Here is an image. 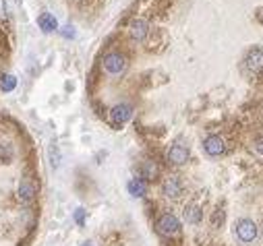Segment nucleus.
Wrapping results in <instances>:
<instances>
[{
  "mask_svg": "<svg viewBox=\"0 0 263 246\" xmlns=\"http://www.w3.org/2000/svg\"><path fill=\"white\" fill-rule=\"evenodd\" d=\"M155 230H157V234L166 236V238H174V236H178V232H180V222L174 213H164L157 217Z\"/></svg>",
  "mask_w": 263,
  "mask_h": 246,
  "instance_id": "f257e3e1",
  "label": "nucleus"
},
{
  "mask_svg": "<svg viewBox=\"0 0 263 246\" xmlns=\"http://www.w3.org/2000/svg\"><path fill=\"white\" fill-rule=\"evenodd\" d=\"M234 232H236V238L244 244H249L257 238V226L253 219H239L234 226Z\"/></svg>",
  "mask_w": 263,
  "mask_h": 246,
  "instance_id": "f03ea898",
  "label": "nucleus"
},
{
  "mask_svg": "<svg viewBox=\"0 0 263 246\" xmlns=\"http://www.w3.org/2000/svg\"><path fill=\"white\" fill-rule=\"evenodd\" d=\"M102 66L108 75H120L122 70L127 68V58L122 54H118V52H110V54L104 56Z\"/></svg>",
  "mask_w": 263,
  "mask_h": 246,
  "instance_id": "7ed1b4c3",
  "label": "nucleus"
},
{
  "mask_svg": "<svg viewBox=\"0 0 263 246\" xmlns=\"http://www.w3.org/2000/svg\"><path fill=\"white\" fill-rule=\"evenodd\" d=\"M131 118H133V108H131L129 103H118L110 110V120L114 126H122Z\"/></svg>",
  "mask_w": 263,
  "mask_h": 246,
  "instance_id": "20e7f679",
  "label": "nucleus"
},
{
  "mask_svg": "<svg viewBox=\"0 0 263 246\" xmlns=\"http://www.w3.org/2000/svg\"><path fill=\"white\" fill-rule=\"evenodd\" d=\"M17 195H19V199L23 201V203H29V201L36 199L38 195V182L33 180V178H23L19 182V188H17Z\"/></svg>",
  "mask_w": 263,
  "mask_h": 246,
  "instance_id": "39448f33",
  "label": "nucleus"
},
{
  "mask_svg": "<svg viewBox=\"0 0 263 246\" xmlns=\"http://www.w3.org/2000/svg\"><path fill=\"white\" fill-rule=\"evenodd\" d=\"M244 68H247L249 73L257 75L259 70L263 68V50L253 48L249 54H247V58H244Z\"/></svg>",
  "mask_w": 263,
  "mask_h": 246,
  "instance_id": "423d86ee",
  "label": "nucleus"
},
{
  "mask_svg": "<svg viewBox=\"0 0 263 246\" xmlns=\"http://www.w3.org/2000/svg\"><path fill=\"white\" fill-rule=\"evenodd\" d=\"M162 190H164V195L168 199H178L182 195V182H180V178H176V176H168V178L164 180V184H162Z\"/></svg>",
  "mask_w": 263,
  "mask_h": 246,
  "instance_id": "0eeeda50",
  "label": "nucleus"
},
{
  "mask_svg": "<svg viewBox=\"0 0 263 246\" xmlns=\"http://www.w3.org/2000/svg\"><path fill=\"white\" fill-rule=\"evenodd\" d=\"M203 149H205V153H207V155H212V157L222 155V153L226 151L224 139H222V137H218V135L207 137V139H205V143H203Z\"/></svg>",
  "mask_w": 263,
  "mask_h": 246,
  "instance_id": "6e6552de",
  "label": "nucleus"
},
{
  "mask_svg": "<svg viewBox=\"0 0 263 246\" xmlns=\"http://www.w3.org/2000/svg\"><path fill=\"white\" fill-rule=\"evenodd\" d=\"M168 162L172 165H182V164H187L189 162V149L185 145H172L168 149Z\"/></svg>",
  "mask_w": 263,
  "mask_h": 246,
  "instance_id": "1a4fd4ad",
  "label": "nucleus"
},
{
  "mask_svg": "<svg viewBox=\"0 0 263 246\" xmlns=\"http://www.w3.org/2000/svg\"><path fill=\"white\" fill-rule=\"evenodd\" d=\"M129 31H131V38L133 40L143 41L147 38V31H150V25H147V21H143V19H135L133 23H131Z\"/></svg>",
  "mask_w": 263,
  "mask_h": 246,
  "instance_id": "9d476101",
  "label": "nucleus"
},
{
  "mask_svg": "<svg viewBox=\"0 0 263 246\" xmlns=\"http://www.w3.org/2000/svg\"><path fill=\"white\" fill-rule=\"evenodd\" d=\"M38 25H40V29L44 33H52V31L58 29V21H56V17L52 13H42L38 17Z\"/></svg>",
  "mask_w": 263,
  "mask_h": 246,
  "instance_id": "9b49d317",
  "label": "nucleus"
},
{
  "mask_svg": "<svg viewBox=\"0 0 263 246\" xmlns=\"http://www.w3.org/2000/svg\"><path fill=\"white\" fill-rule=\"evenodd\" d=\"M127 188H129V192H131L133 197H143L145 190H147V184H145L143 178H133V180H129Z\"/></svg>",
  "mask_w": 263,
  "mask_h": 246,
  "instance_id": "f8f14e48",
  "label": "nucleus"
},
{
  "mask_svg": "<svg viewBox=\"0 0 263 246\" xmlns=\"http://www.w3.org/2000/svg\"><path fill=\"white\" fill-rule=\"evenodd\" d=\"M17 89V77L15 75H2L0 77V91L2 93H11Z\"/></svg>",
  "mask_w": 263,
  "mask_h": 246,
  "instance_id": "ddd939ff",
  "label": "nucleus"
},
{
  "mask_svg": "<svg viewBox=\"0 0 263 246\" xmlns=\"http://www.w3.org/2000/svg\"><path fill=\"white\" fill-rule=\"evenodd\" d=\"M48 160H50V165L52 168H58L60 165V151H58V145H56V141H52L50 147H48Z\"/></svg>",
  "mask_w": 263,
  "mask_h": 246,
  "instance_id": "4468645a",
  "label": "nucleus"
},
{
  "mask_svg": "<svg viewBox=\"0 0 263 246\" xmlns=\"http://www.w3.org/2000/svg\"><path fill=\"white\" fill-rule=\"evenodd\" d=\"M185 219L189 224H199L201 222V211L197 205H187L185 209Z\"/></svg>",
  "mask_w": 263,
  "mask_h": 246,
  "instance_id": "2eb2a0df",
  "label": "nucleus"
},
{
  "mask_svg": "<svg viewBox=\"0 0 263 246\" xmlns=\"http://www.w3.org/2000/svg\"><path fill=\"white\" fill-rule=\"evenodd\" d=\"M155 174H157V168H155V164L153 162H143V176L145 178H155Z\"/></svg>",
  "mask_w": 263,
  "mask_h": 246,
  "instance_id": "dca6fc26",
  "label": "nucleus"
},
{
  "mask_svg": "<svg viewBox=\"0 0 263 246\" xmlns=\"http://www.w3.org/2000/svg\"><path fill=\"white\" fill-rule=\"evenodd\" d=\"M85 215H87V211H85L83 207H79V209L75 211V222H77L79 226H85Z\"/></svg>",
  "mask_w": 263,
  "mask_h": 246,
  "instance_id": "f3484780",
  "label": "nucleus"
},
{
  "mask_svg": "<svg viewBox=\"0 0 263 246\" xmlns=\"http://www.w3.org/2000/svg\"><path fill=\"white\" fill-rule=\"evenodd\" d=\"M60 33H63L65 38H75V29L71 27V25H66V27H63V29H60Z\"/></svg>",
  "mask_w": 263,
  "mask_h": 246,
  "instance_id": "a211bd4d",
  "label": "nucleus"
},
{
  "mask_svg": "<svg viewBox=\"0 0 263 246\" xmlns=\"http://www.w3.org/2000/svg\"><path fill=\"white\" fill-rule=\"evenodd\" d=\"M6 19V4H4V0H0V21H4Z\"/></svg>",
  "mask_w": 263,
  "mask_h": 246,
  "instance_id": "6ab92c4d",
  "label": "nucleus"
}]
</instances>
